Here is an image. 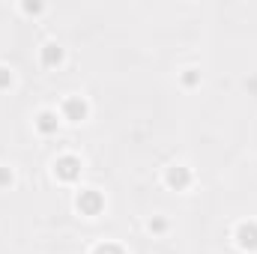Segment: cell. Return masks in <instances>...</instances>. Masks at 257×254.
<instances>
[{"label": "cell", "instance_id": "obj_3", "mask_svg": "<svg viewBox=\"0 0 257 254\" xmlns=\"http://www.w3.org/2000/svg\"><path fill=\"white\" fill-rule=\"evenodd\" d=\"M63 114L69 117V120H84V114H87V105H84L81 99H66Z\"/></svg>", "mask_w": 257, "mask_h": 254}, {"label": "cell", "instance_id": "obj_5", "mask_svg": "<svg viewBox=\"0 0 257 254\" xmlns=\"http://www.w3.org/2000/svg\"><path fill=\"white\" fill-rule=\"evenodd\" d=\"M168 186L186 189V186H189V171H186V168H171V171H168Z\"/></svg>", "mask_w": 257, "mask_h": 254}, {"label": "cell", "instance_id": "obj_7", "mask_svg": "<svg viewBox=\"0 0 257 254\" xmlns=\"http://www.w3.org/2000/svg\"><path fill=\"white\" fill-rule=\"evenodd\" d=\"M36 126H39V132H45V135H51V132L57 129V117H54V114H39V120H36Z\"/></svg>", "mask_w": 257, "mask_h": 254}, {"label": "cell", "instance_id": "obj_9", "mask_svg": "<svg viewBox=\"0 0 257 254\" xmlns=\"http://www.w3.org/2000/svg\"><path fill=\"white\" fill-rule=\"evenodd\" d=\"M96 254H120L117 248H111V245H102V248H96Z\"/></svg>", "mask_w": 257, "mask_h": 254}, {"label": "cell", "instance_id": "obj_4", "mask_svg": "<svg viewBox=\"0 0 257 254\" xmlns=\"http://www.w3.org/2000/svg\"><path fill=\"white\" fill-rule=\"evenodd\" d=\"M78 206H81L84 212H96V209L102 206V197H99L96 191H81V197H78Z\"/></svg>", "mask_w": 257, "mask_h": 254}, {"label": "cell", "instance_id": "obj_10", "mask_svg": "<svg viewBox=\"0 0 257 254\" xmlns=\"http://www.w3.org/2000/svg\"><path fill=\"white\" fill-rule=\"evenodd\" d=\"M6 180H9V174H6V171H0V183H6Z\"/></svg>", "mask_w": 257, "mask_h": 254}, {"label": "cell", "instance_id": "obj_8", "mask_svg": "<svg viewBox=\"0 0 257 254\" xmlns=\"http://www.w3.org/2000/svg\"><path fill=\"white\" fill-rule=\"evenodd\" d=\"M9 84H12V75H9V69L0 66V87H9Z\"/></svg>", "mask_w": 257, "mask_h": 254}, {"label": "cell", "instance_id": "obj_6", "mask_svg": "<svg viewBox=\"0 0 257 254\" xmlns=\"http://www.w3.org/2000/svg\"><path fill=\"white\" fill-rule=\"evenodd\" d=\"M60 57H63V51H60L57 45H45V48H42V63H45V66L60 63Z\"/></svg>", "mask_w": 257, "mask_h": 254}, {"label": "cell", "instance_id": "obj_1", "mask_svg": "<svg viewBox=\"0 0 257 254\" xmlns=\"http://www.w3.org/2000/svg\"><path fill=\"white\" fill-rule=\"evenodd\" d=\"M78 159H72V156H63V159H57V165H54V171L63 177V180H75L78 177Z\"/></svg>", "mask_w": 257, "mask_h": 254}, {"label": "cell", "instance_id": "obj_2", "mask_svg": "<svg viewBox=\"0 0 257 254\" xmlns=\"http://www.w3.org/2000/svg\"><path fill=\"white\" fill-rule=\"evenodd\" d=\"M236 239L242 248H257V224H239Z\"/></svg>", "mask_w": 257, "mask_h": 254}]
</instances>
